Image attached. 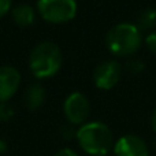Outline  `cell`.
<instances>
[{
  "label": "cell",
  "instance_id": "277c9868",
  "mask_svg": "<svg viewBox=\"0 0 156 156\" xmlns=\"http://www.w3.org/2000/svg\"><path fill=\"white\" fill-rule=\"evenodd\" d=\"M40 15L51 23L69 22L77 14L76 0H37Z\"/></svg>",
  "mask_w": 156,
  "mask_h": 156
},
{
  "label": "cell",
  "instance_id": "6da1fadb",
  "mask_svg": "<svg viewBox=\"0 0 156 156\" xmlns=\"http://www.w3.org/2000/svg\"><path fill=\"white\" fill-rule=\"evenodd\" d=\"M78 144L90 156H105L114 149V136L110 127L101 122H88L77 130Z\"/></svg>",
  "mask_w": 156,
  "mask_h": 156
},
{
  "label": "cell",
  "instance_id": "30bf717a",
  "mask_svg": "<svg viewBox=\"0 0 156 156\" xmlns=\"http://www.w3.org/2000/svg\"><path fill=\"white\" fill-rule=\"evenodd\" d=\"M12 19L19 26H29L34 22V10L29 4H19L12 10Z\"/></svg>",
  "mask_w": 156,
  "mask_h": 156
},
{
  "label": "cell",
  "instance_id": "52a82bcc",
  "mask_svg": "<svg viewBox=\"0 0 156 156\" xmlns=\"http://www.w3.org/2000/svg\"><path fill=\"white\" fill-rule=\"evenodd\" d=\"M114 154L115 156H149V149L141 137L126 134L114 144Z\"/></svg>",
  "mask_w": 156,
  "mask_h": 156
},
{
  "label": "cell",
  "instance_id": "8992f818",
  "mask_svg": "<svg viewBox=\"0 0 156 156\" xmlns=\"http://www.w3.org/2000/svg\"><path fill=\"white\" fill-rule=\"evenodd\" d=\"M121 78V66L115 60H107L100 63L93 74L94 85L99 89L108 90L118 83Z\"/></svg>",
  "mask_w": 156,
  "mask_h": 156
},
{
  "label": "cell",
  "instance_id": "9a60e30c",
  "mask_svg": "<svg viewBox=\"0 0 156 156\" xmlns=\"http://www.w3.org/2000/svg\"><path fill=\"white\" fill-rule=\"evenodd\" d=\"M60 133H62V137L65 138V140H70V138L76 137L77 136V132H74L73 127H62V130H60Z\"/></svg>",
  "mask_w": 156,
  "mask_h": 156
},
{
  "label": "cell",
  "instance_id": "5b68a950",
  "mask_svg": "<svg viewBox=\"0 0 156 156\" xmlns=\"http://www.w3.org/2000/svg\"><path fill=\"white\" fill-rule=\"evenodd\" d=\"M63 111L71 125H81L89 116V111H90L89 100L80 92H74L69 94L67 99L65 100Z\"/></svg>",
  "mask_w": 156,
  "mask_h": 156
},
{
  "label": "cell",
  "instance_id": "3957f363",
  "mask_svg": "<svg viewBox=\"0 0 156 156\" xmlns=\"http://www.w3.org/2000/svg\"><path fill=\"white\" fill-rule=\"evenodd\" d=\"M105 44L114 55H132L141 45L140 29L133 23H118L108 30Z\"/></svg>",
  "mask_w": 156,
  "mask_h": 156
},
{
  "label": "cell",
  "instance_id": "8fae6325",
  "mask_svg": "<svg viewBox=\"0 0 156 156\" xmlns=\"http://www.w3.org/2000/svg\"><path fill=\"white\" fill-rule=\"evenodd\" d=\"M156 25V10L145 8L138 16V26L141 29H152Z\"/></svg>",
  "mask_w": 156,
  "mask_h": 156
},
{
  "label": "cell",
  "instance_id": "ffe728a7",
  "mask_svg": "<svg viewBox=\"0 0 156 156\" xmlns=\"http://www.w3.org/2000/svg\"><path fill=\"white\" fill-rule=\"evenodd\" d=\"M3 121V116H2V108H0V122Z\"/></svg>",
  "mask_w": 156,
  "mask_h": 156
},
{
  "label": "cell",
  "instance_id": "ac0fdd59",
  "mask_svg": "<svg viewBox=\"0 0 156 156\" xmlns=\"http://www.w3.org/2000/svg\"><path fill=\"white\" fill-rule=\"evenodd\" d=\"M7 151V143L4 140H0V155H3Z\"/></svg>",
  "mask_w": 156,
  "mask_h": 156
},
{
  "label": "cell",
  "instance_id": "d6986e66",
  "mask_svg": "<svg viewBox=\"0 0 156 156\" xmlns=\"http://www.w3.org/2000/svg\"><path fill=\"white\" fill-rule=\"evenodd\" d=\"M151 125H152V129H154V132L156 133V108H155L154 114H152V118H151Z\"/></svg>",
  "mask_w": 156,
  "mask_h": 156
},
{
  "label": "cell",
  "instance_id": "4fadbf2b",
  "mask_svg": "<svg viewBox=\"0 0 156 156\" xmlns=\"http://www.w3.org/2000/svg\"><path fill=\"white\" fill-rule=\"evenodd\" d=\"M145 44H147V47H148L149 51L154 52V54L156 55V32H152L147 36Z\"/></svg>",
  "mask_w": 156,
  "mask_h": 156
},
{
  "label": "cell",
  "instance_id": "7a4b0ae2",
  "mask_svg": "<svg viewBox=\"0 0 156 156\" xmlns=\"http://www.w3.org/2000/svg\"><path fill=\"white\" fill-rule=\"evenodd\" d=\"M63 55L56 44L51 41L40 43L33 48L29 58V67L33 76L40 80L54 77L62 67Z\"/></svg>",
  "mask_w": 156,
  "mask_h": 156
},
{
  "label": "cell",
  "instance_id": "ba28073f",
  "mask_svg": "<svg viewBox=\"0 0 156 156\" xmlns=\"http://www.w3.org/2000/svg\"><path fill=\"white\" fill-rule=\"evenodd\" d=\"M21 85V74L15 67H0V103H5L16 93Z\"/></svg>",
  "mask_w": 156,
  "mask_h": 156
},
{
  "label": "cell",
  "instance_id": "2e32d148",
  "mask_svg": "<svg viewBox=\"0 0 156 156\" xmlns=\"http://www.w3.org/2000/svg\"><path fill=\"white\" fill-rule=\"evenodd\" d=\"M54 156H78V154L71 148H62V149H59Z\"/></svg>",
  "mask_w": 156,
  "mask_h": 156
},
{
  "label": "cell",
  "instance_id": "e0dca14e",
  "mask_svg": "<svg viewBox=\"0 0 156 156\" xmlns=\"http://www.w3.org/2000/svg\"><path fill=\"white\" fill-rule=\"evenodd\" d=\"M0 108H2V116H3V121H7V119H10L11 116L14 115V111L11 110V108H8L7 105H0Z\"/></svg>",
  "mask_w": 156,
  "mask_h": 156
},
{
  "label": "cell",
  "instance_id": "5bb4252c",
  "mask_svg": "<svg viewBox=\"0 0 156 156\" xmlns=\"http://www.w3.org/2000/svg\"><path fill=\"white\" fill-rule=\"evenodd\" d=\"M12 0H0V16H4L10 11Z\"/></svg>",
  "mask_w": 156,
  "mask_h": 156
},
{
  "label": "cell",
  "instance_id": "9c48e42d",
  "mask_svg": "<svg viewBox=\"0 0 156 156\" xmlns=\"http://www.w3.org/2000/svg\"><path fill=\"white\" fill-rule=\"evenodd\" d=\"M45 100V89L40 83H33L26 89L25 101L29 110H37Z\"/></svg>",
  "mask_w": 156,
  "mask_h": 156
},
{
  "label": "cell",
  "instance_id": "7c38bea8",
  "mask_svg": "<svg viewBox=\"0 0 156 156\" xmlns=\"http://www.w3.org/2000/svg\"><path fill=\"white\" fill-rule=\"evenodd\" d=\"M144 69V65L141 60L138 59H134V60H129V62L126 63V70L129 71V73L132 74H138L141 70Z\"/></svg>",
  "mask_w": 156,
  "mask_h": 156
}]
</instances>
